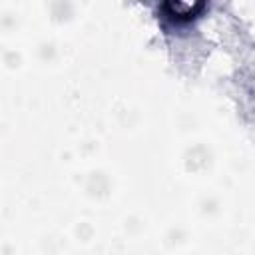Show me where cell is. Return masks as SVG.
Listing matches in <instances>:
<instances>
[{"instance_id":"1","label":"cell","mask_w":255,"mask_h":255,"mask_svg":"<svg viewBox=\"0 0 255 255\" xmlns=\"http://www.w3.org/2000/svg\"><path fill=\"white\" fill-rule=\"evenodd\" d=\"M205 8V0H163V12L175 24L195 20Z\"/></svg>"}]
</instances>
